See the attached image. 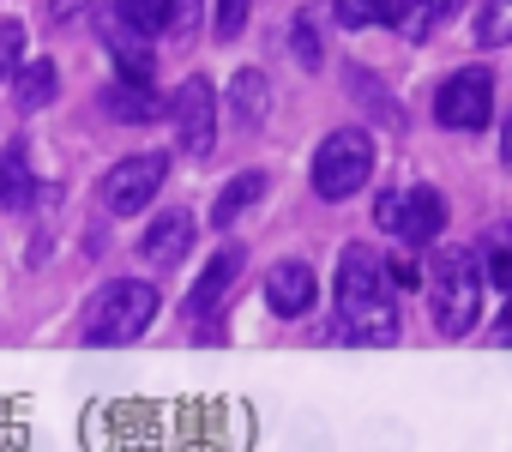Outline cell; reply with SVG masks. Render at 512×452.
Instances as JSON below:
<instances>
[{"label": "cell", "instance_id": "obj_1", "mask_svg": "<svg viewBox=\"0 0 512 452\" xmlns=\"http://www.w3.org/2000/svg\"><path fill=\"white\" fill-rule=\"evenodd\" d=\"M332 332L344 344H392L398 338V308L386 296V260L362 242L338 254V320H332Z\"/></svg>", "mask_w": 512, "mask_h": 452}, {"label": "cell", "instance_id": "obj_2", "mask_svg": "<svg viewBox=\"0 0 512 452\" xmlns=\"http://www.w3.org/2000/svg\"><path fill=\"white\" fill-rule=\"evenodd\" d=\"M428 308L440 332H470L482 314V260L470 248H440L428 266Z\"/></svg>", "mask_w": 512, "mask_h": 452}, {"label": "cell", "instance_id": "obj_3", "mask_svg": "<svg viewBox=\"0 0 512 452\" xmlns=\"http://www.w3.org/2000/svg\"><path fill=\"white\" fill-rule=\"evenodd\" d=\"M157 308H163L157 284H145V278H115V284L91 302V326H85V338H91V344H133V338L151 332Z\"/></svg>", "mask_w": 512, "mask_h": 452}, {"label": "cell", "instance_id": "obj_4", "mask_svg": "<svg viewBox=\"0 0 512 452\" xmlns=\"http://www.w3.org/2000/svg\"><path fill=\"white\" fill-rule=\"evenodd\" d=\"M368 175H374V139L362 127H338L320 139V151H314V193L320 199H350L368 187Z\"/></svg>", "mask_w": 512, "mask_h": 452}, {"label": "cell", "instance_id": "obj_5", "mask_svg": "<svg viewBox=\"0 0 512 452\" xmlns=\"http://www.w3.org/2000/svg\"><path fill=\"white\" fill-rule=\"evenodd\" d=\"M374 217L398 248H428L446 230V199L434 187H386L374 199Z\"/></svg>", "mask_w": 512, "mask_h": 452}, {"label": "cell", "instance_id": "obj_6", "mask_svg": "<svg viewBox=\"0 0 512 452\" xmlns=\"http://www.w3.org/2000/svg\"><path fill=\"white\" fill-rule=\"evenodd\" d=\"M494 115V73L488 67H458L440 91H434V121L452 133H482Z\"/></svg>", "mask_w": 512, "mask_h": 452}, {"label": "cell", "instance_id": "obj_7", "mask_svg": "<svg viewBox=\"0 0 512 452\" xmlns=\"http://www.w3.org/2000/svg\"><path fill=\"white\" fill-rule=\"evenodd\" d=\"M163 181H169V157H163V151H133V157H121V163L103 175V205H109L115 217H139V211L157 199Z\"/></svg>", "mask_w": 512, "mask_h": 452}, {"label": "cell", "instance_id": "obj_8", "mask_svg": "<svg viewBox=\"0 0 512 452\" xmlns=\"http://www.w3.org/2000/svg\"><path fill=\"white\" fill-rule=\"evenodd\" d=\"M175 139H181V151L187 157H211V139H217V85L211 79H187L181 91H175Z\"/></svg>", "mask_w": 512, "mask_h": 452}, {"label": "cell", "instance_id": "obj_9", "mask_svg": "<svg viewBox=\"0 0 512 452\" xmlns=\"http://www.w3.org/2000/svg\"><path fill=\"white\" fill-rule=\"evenodd\" d=\"M103 49L115 55V79H121V85H151V73H157L151 37H145L127 13H109V19H103Z\"/></svg>", "mask_w": 512, "mask_h": 452}, {"label": "cell", "instance_id": "obj_10", "mask_svg": "<svg viewBox=\"0 0 512 452\" xmlns=\"http://www.w3.org/2000/svg\"><path fill=\"white\" fill-rule=\"evenodd\" d=\"M187 248H193V217H187V211H163V217H151V223H145V236H139V260H145L151 272H169Z\"/></svg>", "mask_w": 512, "mask_h": 452}, {"label": "cell", "instance_id": "obj_11", "mask_svg": "<svg viewBox=\"0 0 512 452\" xmlns=\"http://www.w3.org/2000/svg\"><path fill=\"white\" fill-rule=\"evenodd\" d=\"M235 278H241V248H217V254L205 260V272H199L193 296H187V320L217 314V308H223V296L235 290Z\"/></svg>", "mask_w": 512, "mask_h": 452}, {"label": "cell", "instance_id": "obj_12", "mask_svg": "<svg viewBox=\"0 0 512 452\" xmlns=\"http://www.w3.org/2000/svg\"><path fill=\"white\" fill-rule=\"evenodd\" d=\"M266 302H272V314H284V320L308 314V308H314V266H302V260L272 266V278H266Z\"/></svg>", "mask_w": 512, "mask_h": 452}, {"label": "cell", "instance_id": "obj_13", "mask_svg": "<svg viewBox=\"0 0 512 452\" xmlns=\"http://www.w3.org/2000/svg\"><path fill=\"white\" fill-rule=\"evenodd\" d=\"M37 199V175H31V151L25 139H13L0 151V211H25Z\"/></svg>", "mask_w": 512, "mask_h": 452}, {"label": "cell", "instance_id": "obj_14", "mask_svg": "<svg viewBox=\"0 0 512 452\" xmlns=\"http://www.w3.org/2000/svg\"><path fill=\"white\" fill-rule=\"evenodd\" d=\"M266 109H272V85H266V73H235L229 79V115L253 133V127H266Z\"/></svg>", "mask_w": 512, "mask_h": 452}, {"label": "cell", "instance_id": "obj_15", "mask_svg": "<svg viewBox=\"0 0 512 452\" xmlns=\"http://www.w3.org/2000/svg\"><path fill=\"white\" fill-rule=\"evenodd\" d=\"M260 193H266V169H241L223 193H217V205H211V223L217 230H235L241 223V211H253L260 205Z\"/></svg>", "mask_w": 512, "mask_h": 452}, {"label": "cell", "instance_id": "obj_16", "mask_svg": "<svg viewBox=\"0 0 512 452\" xmlns=\"http://www.w3.org/2000/svg\"><path fill=\"white\" fill-rule=\"evenodd\" d=\"M103 109L115 115V121H151V115H163V97L151 91V85H109L103 91Z\"/></svg>", "mask_w": 512, "mask_h": 452}, {"label": "cell", "instance_id": "obj_17", "mask_svg": "<svg viewBox=\"0 0 512 452\" xmlns=\"http://www.w3.org/2000/svg\"><path fill=\"white\" fill-rule=\"evenodd\" d=\"M482 278L512 296V223H494L482 236Z\"/></svg>", "mask_w": 512, "mask_h": 452}, {"label": "cell", "instance_id": "obj_18", "mask_svg": "<svg viewBox=\"0 0 512 452\" xmlns=\"http://www.w3.org/2000/svg\"><path fill=\"white\" fill-rule=\"evenodd\" d=\"M13 97H19V109L31 115V109H43L49 97H55V61H25L19 73H13Z\"/></svg>", "mask_w": 512, "mask_h": 452}, {"label": "cell", "instance_id": "obj_19", "mask_svg": "<svg viewBox=\"0 0 512 452\" xmlns=\"http://www.w3.org/2000/svg\"><path fill=\"white\" fill-rule=\"evenodd\" d=\"M121 13L151 37V31H169V25L187 19V0H121Z\"/></svg>", "mask_w": 512, "mask_h": 452}, {"label": "cell", "instance_id": "obj_20", "mask_svg": "<svg viewBox=\"0 0 512 452\" xmlns=\"http://www.w3.org/2000/svg\"><path fill=\"white\" fill-rule=\"evenodd\" d=\"M476 43H488V49L512 43V0H482V13H476Z\"/></svg>", "mask_w": 512, "mask_h": 452}, {"label": "cell", "instance_id": "obj_21", "mask_svg": "<svg viewBox=\"0 0 512 452\" xmlns=\"http://www.w3.org/2000/svg\"><path fill=\"white\" fill-rule=\"evenodd\" d=\"M338 7V25H386V19H398V0H332Z\"/></svg>", "mask_w": 512, "mask_h": 452}, {"label": "cell", "instance_id": "obj_22", "mask_svg": "<svg viewBox=\"0 0 512 452\" xmlns=\"http://www.w3.org/2000/svg\"><path fill=\"white\" fill-rule=\"evenodd\" d=\"M290 37H296V55H302V67H320V37H314V13H302V19L290 25Z\"/></svg>", "mask_w": 512, "mask_h": 452}, {"label": "cell", "instance_id": "obj_23", "mask_svg": "<svg viewBox=\"0 0 512 452\" xmlns=\"http://www.w3.org/2000/svg\"><path fill=\"white\" fill-rule=\"evenodd\" d=\"M247 7H253V0H217V37H241Z\"/></svg>", "mask_w": 512, "mask_h": 452}, {"label": "cell", "instance_id": "obj_24", "mask_svg": "<svg viewBox=\"0 0 512 452\" xmlns=\"http://www.w3.org/2000/svg\"><path fill=\"white\" fill-rule=\"evenodd\" d=\"M19 49H25V25H13V19H7V25H0V61H13Z\"/></svg>", "mask_w": 512, "mask_h": 452}, {"label": "cell", "instance_id": "obj_25", "mask_svg": "<svg viewBox=\"0 0 512 452\" xmlns=\"http://www.w3.org/2000/svg\"><path fill=\"white\" fill-rule=\"evenodd\" d=\"M500 163L512 169V109H506V121H500Z\"/></svg>", "mask_w": 512, "mask_h": 452}, {"label": "cell", "instance_id": "obj_26", "mask_svg": "<svg viewBox=\"0 0 512 452\" xmlns=\"http://www.w3.org/2000/svg\"><path fill=\"white\" fill-rule=\"evenodd\" d=\"M422 7H428V13H440V19H446V13H452V7H458V0H422Z\"/></svg>", "mask_w": 512, "mask_h": 452}, {"label": "cell", "instance_id": "obj_27", "mask_svg": "<svg viewBox=\"0 0 512 452\" xmlns=\"http://www.w3.org/2000/svg\"><path fill=\"white\" fill-rule=\"evenodd\" d=\"M494 344H512V314L500 320V332H494Z\"/></svg>", "mask_w": 512, "mask_h": 452}, {"label": "cell", "instance_id": "obj_28", "mask_svg": "<svg viewBox=\"0 0 512 452\" xmlns=\"http://www.w3.org/2000/svg\"><path fill=\"white\" fill-rule=\"evenodd\" d=\"M73 7H79V0H55V19H67V13H73Z\"/></svg>", "mask_w": 512, "mask_h": 452}, {"label": "cell", "instance_id": "obj_29", "mask_svg": "<svg viewBox=\"0 0 512 452\" xmlns=\"http://www.w3.org/2000/svg\"><path fill=\"white\" fill-rule=\"evenodd\" d=\"M0 85H7V61H0Z\"/></svg>", "mask_w": 512, "mask_h": 452}]
</instances>
